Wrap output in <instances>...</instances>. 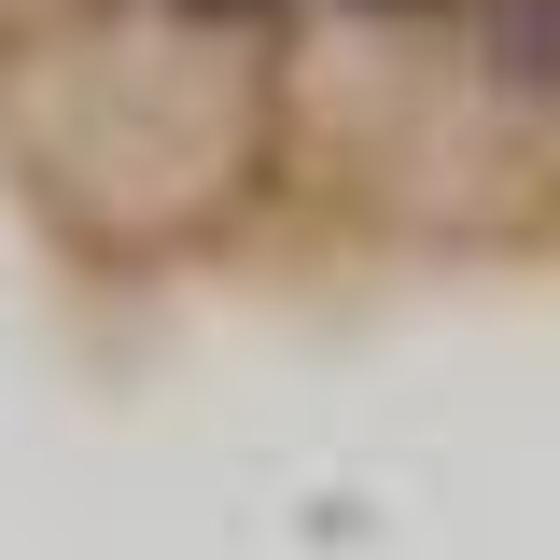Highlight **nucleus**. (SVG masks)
Here are the masks:
<instances>
[{
	"label": "nucleus",
	"mask_w": 560,
	"mask_h": 560,
	"mask_svg": "<svg viewBox=\"0 0 560 560\" xmlns=\"http://www.w3.org/2000/svg\"><path fill=\"white\" fill-rule=\"evenodd\" d=\"M0 154L70 253H183L280 154V57L70 0L57 28L0 43Z\"/></svg>",
	"instance_id": "nucleus-1"
},
{
	"label": "nucleus",
	"mask_w": 560,
	"mask_h": 560,
	"mask_svg": "<svg viewBox=\"0 0 560 560\" xmlns=\"http://www.w3.org/2000/svg\"><path fill=\"white\" fill-rule=\"evenodd\" d=\"M434 98L504 168H560V0H448Z\"/></svg>",
	"instance_id": "nucleus-2"
},
{
	"label": "nucleus",
	"mask_w": 560,
	"mask_h": 560,
	"mask_svg": "<svg viewBox=\"0 0 560 560\" xmlns=\"http://www.w3.org/2000/svg\"><path fill=\"white\" fill-rule=\"evenodd\" d=\"M308 43H378V70H393V84H434V43H448V0H308L280 57H308Z\"/></svg>",
	"instance_id": "nucleus-3"
}]
</instances>
